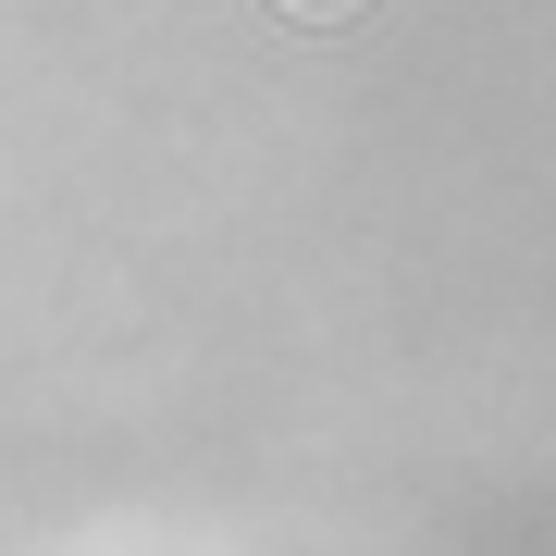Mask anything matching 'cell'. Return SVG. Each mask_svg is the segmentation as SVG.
Wrapping results in <instances>:
<instances>
[{
  "label": "cell",
  "instance_id": "cell-1",
  "mask_svg": "<svg viewBox=\"0 0 556 556\" xmlns=\"http://www.w3.org/2000/svg\"><path fill=\"white\" fill-rule=\"evenodd\" d=\"M298 13H346V0H298Z\"/></svg>",
  "mask_w": 556,
  "mask_h": 556
}]
</instances>
